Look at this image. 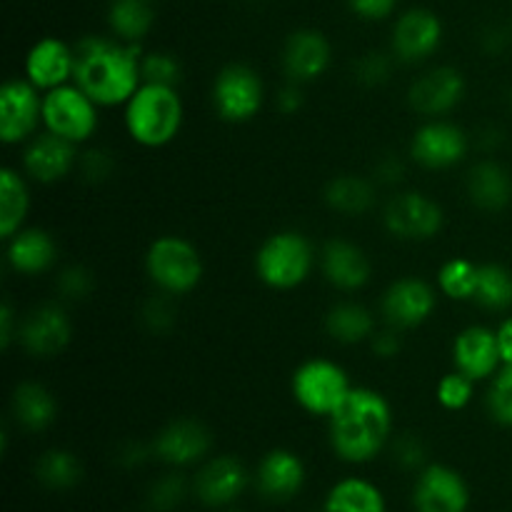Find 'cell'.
Returning a JSON list of instances; mask_svg holds the SVG:
<instances>
[{"label":"cell","instance_id":"obj_1","mask_svg":"<svg viewBox=\"0 0 512 512\" xmlns=\"http://www.w3.org/2000/svg\"><path fill=\"white\" fill-rule=\"evenodd\" d=\"M143 50L120 38L88 35L75 45L73 83L98 105L128 103L143 85Z\"/></svg>","mask_w":512,"mask_h":512},{"label":"cell","instance_id":"obj_2","mask_svg":"<svg viewBox=\"0 0 512 512\" xmlns=\"http://www.w3.org/2000/svg\"><path fill=\"white\" fill-rule=\"evenodd\" d=\"M393 430V410L373 388H353L330 415V445L345 463H368L385 448Z\"/></svg>","mask_w":512,"mask_h":512},{"label":"cell","instance_id":"obj_3","mask_svg":"<svg viewBox=\"0 0 512 512\" xmlns=\"http://www.w3.org/2000/svg\"><path fill=\"white\" fill-rule=\"evenodd\" d=\"M125 128L143 148H163L173 143L183 128V100L178 88L143 83L125 103Z\"/></svg>","mask_w":512,"mask_h":512},{"label":"cell","instance_id":"obj_4","mask_svg":"<svg viewBox=\"0 0 512 512\" xmlns=\"http://www.w3.org/2000/svg\"><path fill=\"white\" fill-rule=\"evenodd\" d=\"M313 245L298 230H283L265 240L255 253V273L268 288L293 290L313 270Z\"/></svg>","mask_w":512,"mask_h":512},{"label":"cell","instance_id":"obj_5","mask_svg":"<svg viewBox=\"0 0 512 512\" xmlns=\"http://www.w3.org/2000/svg\"><path fill=\"white\" fill-rule=\"evenodd\" d=\"M145 270L160 293L185 295L203 280V258L185 238L163 235L148 248Z\"/></svg>","mask_w":512,"mask_h":512},{"label":"cell","instance_id":"obj_6","mask_svg":"<svg viewBox=\"0 0 512 512\" xmlns=\"http://www.w3.org/2000/svg\"><path fill=\"white\" fill-rule=\"evenodd\" d=\"M43 125L70 143H85L98 130V103L78 85H60L43 95Z\"/></svg>","mask_w":512,"mask_h":512},{"label":"cell","instance_id":"obj_7","mask_svg":"<svg viewBox=\"0 0 512 512\" xmlns=\"http://www.w3.org/2000/svg\"><path fill=\"white\" fill-rule=\"evenodd\" d=\"M348 373L333 360H308L293 375L295 403L310 415L330 418L350 395Z\"/></svg>","mask_w":512,"mask_h":512},{"label":"cell","instance_id":"obj_8","mask_svg":"<svg viewBox=\"0 0 512 512\" xmlns=\"http://www.w3.org/2000/svg\"><path fill=\"white\" fill-rule=\"evenodd\" d=\"M215 113L228 123H245L263 105V80L250 65H225L213 83Z\"/></svg>","mask_w":512,"mask_h":512},{"label":"cell","instance_id":"obj_9","mask_svg":"<svg viewBox=\"0 0 512 512\" xmlns=\"http://www.w3.org/2000/svg\"><path fill=\"white\" fill-rule=\"evenodd\" d=\"M43 123V98L30 80H8L0 88V138L15 145L35 135Z\"/></svg>","mask_w":512,"mask_h":512},{"label":"cell","instance_id":"obj_10","mask_svg":"<svg viewBox=\"0 0 512 512\" xmlns=\"http://www.w3.org/2000/svg\"><path fill=\"white\" fill-rule=\"evenodd\" d=\"M385 228L400 240H430L443 228V208L423 193H400L385 205Z\"/></svg>","mask_w":512,"mask_h":512},{"label":"cell","instance_id":"obj_11","mask_svg":"<svg viewBox=\"0 0 512 512\" xmlns=\"http://www.w3.org/2000/svg\"><path fill=\"white\" fill-rule=\"evenodd\" d=\"M415 512H468L470 488L458 470L425 465L413 490Z\"/></svg>","mask_w":512,"mask_h":512},{"label":"cell","instance_id":"obj_12","mask_svg":"<svg viewBox=\"0 0 512 512\" xmlns=\"http://www.w3.org/2000/svg\"><path fill=\"white\" fill-rule=\"evenodd\" d=\"M73 325L60 305H40L18 325V340L33 358H55L68 348Z\"/></svg>","mask_w":512,"mask_h":512},{"label":"cell","instance_id":"obj_13","mask_svg":"<svg viewBox=\"0 0 512 512\" xmlns=\"http://www.w3.org/2000/svg\"><path fill=\"white\" fill-rule=\"evenodd\" d=\"M443 43V23L428 8H410L395 20L393 55L403 63H420L430 58Z\"/></svg>","mask_w":512,"mask_h":512},{"label":"cell","instance_id":"obj_14","mask_svg":"<svg viewBox=\"0 0 512 512\" xmlns=\"http://www.w3.org/2000/svg\"><path fill=\"white\" fill-rule=\"evenodd\" d=\"M468 153V138L463 130L445 120H430L418 133L413 135L410 143V155L418 160L423 168L445 170L458 165Z\"/></svg>","mask_w":512,"mask_h":512},{"label":"cell","instance_id":"obj_15","mask_svg":"<svg viewBox=\"0 0 512 512\" xmlns=\"http://www.w3.org/2000/svg\"><path fill=\"white\" fill-rule=\"evenodd\" d=\"M435 310V290L420 278H400L385 290L383 315L390 328L413 330Z\"/></svg>","mask_w":512,"mask_h":512},{"label":"cell","instance_id":"obj_16","mask_svg":"<svg viewBox=\"0 0 512 512\" xmlns=\"http://www.w3.org/2000/svg\"><path fill=\"white\" fill-rule=\"evenodd\" d=\"M75 73V48L60 38H40L25 55V80L38 90H53L68 85Z\"/></svg>","mask_w":512,"mask_h":512},{"label":"cell","instance_id":"obj_17","mask_svg":"<svg viewBox=\"0 0 512 512\" xmlns=\"http://www.w3.org/2000/svg\"><path fill=\"white\" fill-rule=\"evenodd\" d=\"M453 363L455 370L465 373L473 380L493 378L498 373L503 355H500L498 330L473 325L458 333L453 343Z\"/></svg>","mask_w":512,"mask_h":512},{"label":"cell","instance_id":"obj_18","mask_svg":"<svg viewBox=\"0 0 512 512\" xmlns=\"http://www.w3.org/2000/svg\"><path fill=\"white\" fill-rule=\"evenodd\" d=\"M465 95V78L460 70L443 65L433 68L418 78L410 88V105L415 113L438 118V115L450 113Z\"/></svg>","mask_w":512,"mask_h":512},{"label":"cell","instance_id":"obj_19","mask_svg":"<svg viewBox=\"0 0 512 512\" xmlns=\"http://www.w3.org/2000/svg\"><path fill=\"white\" fill-rule=\"evenodd\" d=\"M333 50H330L328 38L320 30H295L283 48V68L288 73L290 83H310L320 78L328 70Z\"/></svg>","mask_w":512,"mask_h":512},{"label":"cell","instance_id":"obj_20","mask_svg":"<svg viewBox=\"0 0 512 512\" xmlns=\"http://www.w3.org/2000/svg\"><path fill=\"white\" fill-rule=\"evenodd\" d=\"M248 488V470L233 455H220L205 463L195 478V495L208 508H223L235 503Z\"/></svg>","mask_w":512,"mask_h":512},{"label":"cell","instance_id":"obj_21","mask_svg":"<svg viewBox=\"0 0 512 512\" xmlns=\"http://www.w3.org/2000/svg\"><path fill=\"white\" fill-rule=\"evenodd\" d=\"M78 165V153H75V143L60 138L53 133H40L30 140L23 155V168L38 183L50 185L63 180L70 170Z\"/></svg>","mask_w":512,"mask_h":512},{"label":"cell","instance_id":"obj_22","mask_svg":"<svg viewBox=\"0 0 512 512\" xmlns=\"http://www.w3.org/2000/svg\"><path fill=\"white\" fill-rule=\"evenodd\" d=\"M210 450V433L198 420H173L160 430L153 443V453L168 465H193Z\"/></svg>","mask_w":512,"mask_h":512},{"label":"cell","instance_id":"obj_23","mask_svg":"<svg viewBox=\"0 0 512 512\" xmlns=\"http://www.w3.org/2000/svg\"><path fill=\"white\" fill-rule=\"evenodd\" d=\"M258 490L263 498L283 503L298 495V490L305 483V465L290 450H270L258 465Z\"/></svg>","mask_w":512,"mask_h":512},{"label":"cell","instance_id":"obj_24","mask_svg":"<svg viewBox=\"0 0 512 512\" xmlns=\"http://www.w3.org/2000/svg\"><path fill=\"white\" fill-rule=\"evenodd\" d=\"M323 275L333 288L360 290L370 280V260L348 240H330L323 248Z\"/></svg>","mask_w":512,"mask_h":512},{"label":"cell","instance_id":"obj_25","mask_svg":"<svg viewBox=\"0 0 512 512\" xmlns=\"http://www.w3.org/2000/svg\"><path fill=\"white\" fill-rule=\"evenodd\" d=\"M5 258H8V265L15 273L40 275L53 268L55 258H58V245L40 228L18 230L8 240V253H5Z\"/></svg>","mask_w":512,"mask_h":512},{"label":"cell","instance_id":"obj_26","mask_svg":"<svg viewBox=\"0 0 512 512\" xmlns=\"http://www.w3.org/2000/svg\"><path fill=\"white\" fill-rule=\"evenodd\" d=\"M468 195L475 208L485 213H498L512 198V180L503 165L485 160L478 163L468 175Z\"/></svg>","mask_w":512,"mask_h":512},{"label":"cell","instance_id":"obj_27","mask_svg":"<svg viewBox=\"0 0 512 512\" xmlns=\"http://www.w3.org/2000/svg\"><path fill=\"white\" fill-rule=\"evenodd\" d=\"M10 408H13L15 420L33 433L48 428L58 415V403H55L53 393L40 383H20L10 400Z\"/></svg>","mask_w":512,"mask_h":512},{"label":"cell","instance_id":"obj_28","mask_svg":"<svg viewBox=\"0 0 512 512\" xmlns=\"http://www.w3.org/2000/svg\"><path fill=\"white\" fill-rule=\"evenodd\" d=\"M28 210L30 195L23 175L13 168H3L0 173V238L10 240L18 230H23Z\"/></svg>","mask_w":512,"mask_h":512},{"label":"cell","instance_id":"obj_29","mask_svg":"<svg viewBox=\"0 0 512 512\" xmlns=\"http://www.w3.org/2000/svg\"><path fill=\"white\" fill-rule=\"evenodd\" d=\"M323 512H388L383 493L370 480L345 478L333 485Z\"/></svg>","mask_w":512,"mask_h":512},{"label":"cell","instance_id":"obj_30","mask_svg":"<svg viewBox=\"0 0 512 512\" xmlns=\"http://www.w3.org/2000/svg\"><path fill=\"white\" fill-rule=\"evenodd\" d=\"M108 23L115 38L140 45V40L150 33L155 23L153 0H113L108 10Z\"/></svg>","mask_w":512,"mask_h":512},{"label":"cell","instance_id":"obj_31","mask_svg":"<svg viewBox=\"0 0 512 512\" xmlns=\"http://www.w3.org/2000/svg\"><path fill=\"white\" fill-rule=\"evenodd\" d=\"M325 328H328L330 338L335 343L355 345L360 340L373 338L375 333V320L368 308L358 303H340L325 318Z\"/></svg>","mask_w":512,"mask_h":512},{"label":"cell","instance_id":"obj_32","mask_svg":"<svg viewBox=\"0 0 512 512\" xmlns=\"http://www.w3.org/2000/svg\"><path fill=\"white\" fill-rule=\"evenodd\" d=\"M325 203L343 215H363L373 208L375 190L373 185L358 175H338L325 188Z\"/></svg>","mask_w":512,"mask_h":512},{"label":"cell","instance_id":"obj_33","mask_svg":"<svg viewBox=\"0 0 512 512\" xmlns=\"http://www.w3.org/2000/svg\"><path fill=\"white\" fill-rule=\"evenodd\" d=\"M35 475L48 490H70L83 478V468L68 450H48L35 465Z\"/></svg>","mask_w":512,"mask_h":512},{"label":"cell","instance_id":"obj_34","mask_svg":"<svg viewBox=\"0 0 512 512\" xmlns=\"http://www.w3.org/2000/svg\"><path fill=\"white\" fill-rule=\"evenodd\" d=\"M475 303L485 310H508L512 305V273L505 265H480Z\"/></svg>","mask_w":512,"mask_h":512},{"label":"cell","instance_id":"obj_35","mask_svg":"<svg viewBox=\"0 0 512 512\" xmlns=\"http://www.w3.org/2000/svg\"><path fill=\"white\" fill-rule=\"evenodd\" d=\"M478 275H480V265H475L473 260L453 258L440 268L438 285L440 290H443L445 298L473 300L475 290H478Z\"/></svg>","mask_w":512,"mask_h":512},{"label":"cell","instance_id":"obj_36","mask_svg":"<svg viewBox=\"0 0 512 512\" xmlns=\"http://www.w3.org/2000/svg\"><path fill=\"white\" fill-rule=\"evenodd\" d=\"M488 410L495 423L512 428V365H505L500 373H495L488 393Z\"/></svg>","mask_w":512,"mask_h":512},{"label":"cell","instance_id":"obj_37","mask_svg":"<svg viewBox=\"0 0 512 512\" xmlns=\"http://www.w3.org/2000/svg\"><path fill=\"white\" fill-rule=\"evenodd\" d=\"M475 393V380L468 378L465 373L455 370V373L445 375L438 383V403L445 410H463L468 408Z\"/></svg>","mask_w":512,"mask_h":512},{"label":"cell","instance_id":"obj_38","mask_svg":"<svg viewBox=\"0 0 512 512\" xmlns=\"http://www.w3.org/2000/svg\"><path fill=\"white\" fill-rule=\"evenodd\" d=\"M143 83H155V85H170V88H178L180 78H183V68H180L178 58L170 53H148L143 55Z\"/></svg>","mask_w":512,"mask_h":512},{"label":"cell","instance_id":"obj_39","mask_svg":"<svg viewBox=\"0 0 512 512\" xmlns=\"http://www.w3.org/2000/svg\"><path fill=\"white\" fill-rule=\"evenodd\" d=\"M140 320H143L145 330H150V333H168L175 325V308L173 303H170L168 293L153 295V298L145 300L143 308H140Z\"/></svg>","mask_w":512,"mask_h":512},{"label":"cell","instance_id":"obj_40","mask_svg":"<svg viewBox=\"0 0 512 512\" xmlns=\"http://www.w3.org/2000/svg\"><path fill=\"white\" fill-rule=\"evenodd\" d=\"M185 498V480L180 475H165L155 480L148 493V505L153 512H173Z\"/></svg>","mask_w":512,"mask_h":512},{"label":"cell","instance_id":"obj_41","mask_svg":"<svg viewBox=\"0 0 512 512\" xmlns=\"http://www.w3.org/2000/svg\"><path fill=\"white\" fill-rule=\"evenodd\" d=\"M393 73V65H390V58L385 53H365L363 58L355 60V78L358 83L368 85V88H375V85H383L385 80Z\"/></svg>","mask_w":512,"mask_h":512},{"label":"cell","instance_id":"obj_42","mask_svg":"<svg viewBox=\"0 0 512 512\" xmlns=\"http://www.w3.org/2000/svg\"><path fill=\"white\" fill-rule=\"evenodd\" d=\"M95 288L93 275L80 265H70L58 275V290L68 300H85Z\"/></svg>","mask_w":512,"mask_h":512},{"label":"cell","instance_id":"obj_43","mask_svg":"<svg viewBox=\"0 0 512 512\" xmlns=\"http://www.w3.org/2000/svg\"><path fill=\"white\" fill-rule=\"evenodd\" d=\"M393 455L395 460H398L400 468L405 470L425 468V445L423 440L415 438V435H403V438L395 440Z\"/></svg>","mask_w":512,"mask_h":512},{"label":"cell","instance_id":"obj_44","mask_svg":"<svg viewBox=\"0 0 512 512\" xmlns=\"http://www.w3.org/2000/svg\"><path fill=\"white\" fill-rule=\"evenodd\" d=\"M80 165V173L85 175L88 180H93V183H100V180L108 178L110 173H113V158H110V153H105V150H90V153H85L83 158L78 160Z\"/></svg>","mask_w":512,"mask_h":512},{"label":"cell","instance_id":"obj_45","mask_svg":"<svg viewBox=\"0 0 512 512\" xmlns=\"http://www.w3.org/2000/svg\"><path fill=\"white\" fill-rule=\"evenodd\" d=\"M348 5L360 20L378 23V20L390 18V15L395 13V8H398V0H348Z\"/></svg>","mask_w":512,"mask_h":512},{"label":"cell","instance_id":"obj_46","mask_svg":"<svg viewBox=\"0 0 512 512\" xmlns=\"http://www.w3.org/2000/svg\"><path fill=\"white\" fill-rule=\"evenodd\" d=\"M370 343H373V353L378 355V358H395V355L400 353V348H403V340H400L398 328L383 330V333H373Z\"/></svg>","mask_w":512,"mask_h":512},{"label":"cell","instance_id":"obj_47","mask_svg":"<svg viewBox=\"0 0 512 512\" xmlns=\"http://www.w3.org/2000/svg\"><path fill=\"white\" fill-rule=\"evenodd\" d=\"M403 175H405V165L398 155H383V158L378 160V165H375V178L385 185L400 183Z\"/></svg>","mask_w":512,"mask_h":512},{"label":"cell","instance_id":"obj_48","mask_svg":"<svg viewBox=\"0 0 512 512\" xmlns=\"http://www.w3.org/2000/svg\"><path fill=\"white\" fill-rule=\"evenodd\" d=\"M13 338H18L15 333V310L10 308V303L0 305V348L8 350Z\"/></svg>","mask_w":512,"mask_h":512},{"label":"cell","instance_id":"obj_49","mask_svg":"<svg viewBox=\"0 0 512 512\" xmlns=\"http://www.w3.org/2000/svg\"><path fill=\"white\" fill-rule=\"evenodd\" d=\"M278 110L285 115H293L295 110H300V105H303V93H300V85L298 83H290L288 88H283L278 93Z\"/></svg>","mask_w":512,"mask_h":512},{"label":"cell","instance_id":"obj_50","mask_svg":"<svg viewBox=\"0 0 512 512\" xmlns=\"http://www.w3.org/2000/svg\"><path fill=\"white\" fill-rule=\"evenodd\" d=\"M498 343L500 355H503V365H512V318L505 320L498 328Z\"/></svg>","mask_w":512,"mask_h":512},{"label":"cell","instance_id":"obj_51","mask_svg":"<svg viewBox=\"0 0 512 512\" xmlns=\"http://www.w3.org/2000/svg\"><path fill=\"white\" fill-rule=\"evenodd\" d=\"M483 45L488 53H500L505 48V33L503 30H490L483 35Z\"/></svg>","mask_w":512,"mask_h":512},{"label":"cell","instance_id":"obj_52","mask_svg":"<svg viewBox=\"0 0 512 512\" xmlns=\"http://www.w3.org/2000/svg\"><path fill=\"white\" fill-rule=\"evenodd\" d=\"M120 460H123L125 465H138L145 460V448L143 445H128V448H123V455H120Z\"/></svg>","mask_w":512,"mask_h":512},{"label":"cell","instance_id":"obj_53","mask_svg":"<svg viewBox=\"0 0 512 512\" xmlns=\"http://www.w3.org/2000/svg\"><path fill=\"white\" fill-rule=\"evenodd\" d=\"M228 512H238V510H228Z\"/></svg>","mask_w":512,"mask_h":512}]
</instances>
